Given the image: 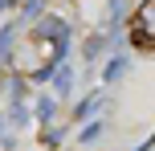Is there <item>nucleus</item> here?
I'll use <instances>...</instances> for the list:
<instances>
[{"label":"nucleus","mask_w":155,"mask_h":151,"mask_svg":"<svg viewBox=\"0 0 155 151\" xmlns=\"http://www.w3.org/2000/svg\"><path fill=\"white\" fill-rule=\"evenodd\" d=\"M98 139H102V127H98V123H94V127H86V131H82V143H98Z\"/></svg>","instance_id":"f257e3e1"},{"label":"nucleus","mask_w":155,"mask_h":151,"mask_svg":"<svg viewBox=\"0 0 155 151\" xmlns=\"http://www.w3.org/2000/svg\"><path fill=\"white\" fill-rule=\"evenodd\" d=\"M12 4H16V0H0V8H12Z\"/></svg>","instance_id":"f03ea898"}]
</instances>
